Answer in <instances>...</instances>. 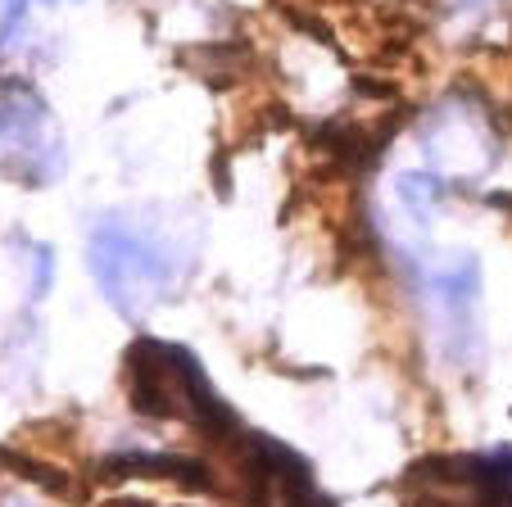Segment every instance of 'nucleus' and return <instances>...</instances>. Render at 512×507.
Segmentation results:
<instances>
[{
    "label": "nucleus",
    "mask_w": 512,
    "mask_h": 507,
    "mask_svg": "<svg viewBox=\"0 0 512 507\" xmlns=\"http://www.w3.org/2000/svg\"><path fill=\"white\" fill-rule=\"evenodd\" d=\"M494 0H445V10L454 14V19H476V14H485Z\"/></svg>",
    "instance_id": "nucleus-4"
},
{
    "label": "nucleus",
    "mask_w": 512,
    "mask_h": 507,
    "mask_svg": "<svg viewBox=\"0 0 512 507\" xmlns=\"http://www.w3.org/2000/svg\"><path fill=\"white\" fill-rule=\"evenodd\" d=\"M422 150L431 159V173H440L445 182H463V177H481L494 163V132L476 105L449 100L422 127Z\"/></svg>",
    "instance_id": "nucleus-3"
},
{
    "label": "nucleus",
    "mask_w": 512,
    "mask_h": 507,
    "mask_svg": "<svg viewBox=\"0 0 512 507\" xmlns=\"http://www.w3.org/2000/svg\"><path fill=\"white\" fill-rule=\"evenodd\" d=\"M422 299H426V317H431V331H435V349L454 367H467L481 354V322H476L481 263L472 254H454L445 263H431L422 272Z\"/></svg>",
    "instance_id": "nucleus-2"
},
{
    "label": "nucleus",
    "mask_w": 512,
    "mask_h": 507,
    "mask_svg": "<svg viewBox=\"0 0 512 507\" xmlns=\"http://www.w3.org/2000/svg\"><path fill=\"white\" fill-rule=\"evenodd\" d=\"M87 263L105 299L127 317H141L182 277V263L173 249L145 227H132L127 218H105L91 227Z\"/></svg>",
    "instance_id": "nucleus-1"
}]
</instances>
